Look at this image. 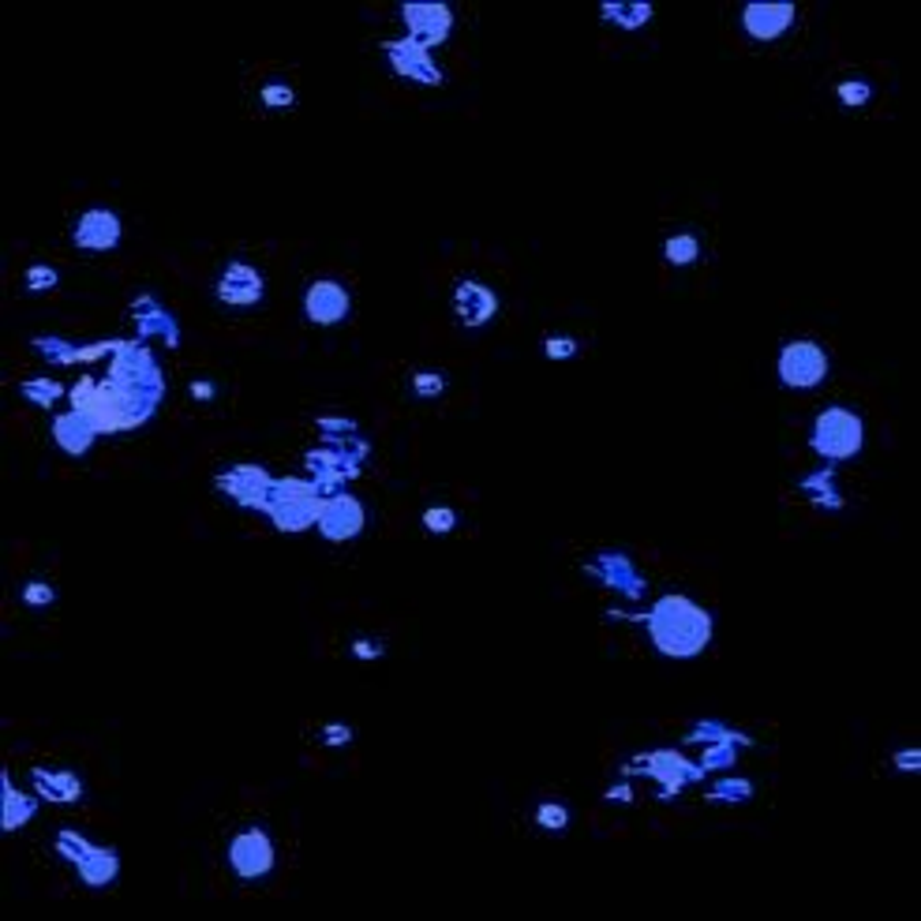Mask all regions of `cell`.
Wrapping results in <instances>:
<instances>
[{"mask_svg": "<svg viewBox=\"0 0 921 921\" xmlns=\"http://www.w3.org/2000/svg\"><path fill=\"white\" fill-rule=\"evenodd\" d=\"M801 494H806L809 502H813L817 510H843L847 502H843V491H839V483H836V472L831 469H820L813 472V477H806L801 480Z\"/></svg>", "mask_w": 921, "mask_h": 921, "instance_id": "cell-27", "label": "cell"}, {"mask_svg": "<svg viewBox=\"0 0 921 921\" xmlns=\"http://www.w3.org/2000/svg\"><path fill=\"white\" fill-rule=\"evenodd\" d=\"M68 398H72V409L83 412L102 434L135 431V428H143V423H151L157 412L154 401L124 390V386H116L113 379H102V382L79 379L72 390H68Z\"/></svg>", "mask_w": 921, "mask_h": 921, "instance_id": "cell-2", "label": "cell"}, {"mask_svg": "<svg viewBox=\"0 0 921 921\" xmlns=\"http://www.w3.org/2000/svg\"><path fill=\"white\" fill-rule=\"evenodd\" d=\"M401 23H405V38H412V42L423 49H434V45L450 42L453 8L431 4V0H412V4H401Z\"/></svg>", "mask_w": 921, "mask_h": 921, "instance_id": "cell-12", "label": "cell"}, {"mask_svg": "<svg viewBox=\"0 0 921 921\" xmlns=\"http://www.w3.org/2000/svg\"><path fill=\"white\" fill-rule=\"evenodd\" d=\"M382 53L390 68L398 72L401 79H409L416 86H442V68L434 64L431 49L416 45L412 38H390V42H382Z\"/></svg>", "mask_w": 921, "mask_h": 921, "instance_id": "cell-15", "label": "cell"}, {"mask_svg": "<svg viewBox=\"0 0 921 921\" xmlns=\"http://www.w3.org/2000/svg\"><path fill=\"white\" fill-rule=\"evenodd\" d=\"M323 499L326 494L315 488V480L307 477H277L270 488V499H266V518L277 532L285 536H296V532H307L319 524L323 513Z\"/></svg>", "mask_w": 921, "mask_h": 921, "instance_id": "cell-4", "label": "cell"}, {"mask_svg": "<svg viewBox=\"0 0 921 921\" xmlns=\"http://www.w3.org/2000/svg\"><path fill=\"white\" fill-rule=\"evenodd\" d=\"M577 352H581L577 338H548V341H543V356H548V360H554V364L573 360Z\"/></svg>", "mask_w": 921, "mask_h": 921, "instance_id": "cell-40", "label": "cell"}, {"mask_svg": "<svg viewBox=\"0 0 921 921\" xmlns=\"http://www.w3.org/2000/svg\"><path fill=\"white\" fill-rule=\"evenodd\" d=\"M584 573H589L592 581H600L607 592H614V596H622V600H645V592H648V584L637 573V566H633V559L630 554H622V551L596 554V559L584 566Z\"/></svg>", "mask_w": 921, "mask_h": 921, "instance_id": "cell-13", "label": "cell"}, {"mask_svg": "<svg viewBox=\"0 0 921 921\" xmlns=\"http://www.w3.org/2000/svg\"><path fill=\"white\" fill-rule=\"evenodd\" d=\"M352 738H356V730L345 727V723H326V727L319 730V741L326 749H345Z\"/></svg>", "mask_w": 921, "mask_h": 921, "instance_id": "cell-41", "label": "cell"}, {"mask_svg": "<svg viewBox=\"0 0 921 921\" xmlns=\"http://www.w3.org/2000/svg\"><path fill=\"white\" fill-rule=\"evenodd\" d=\"M828 352L820 349L817 341H790L784 345V352H779V382L787 386V390H817L820 382L828 379Z\"/></svg>", "mask_w": 921, "mask_h": 921, "instance_id": "cell-9", "label": "cell"}, {"mask_svg": "<svg viewBox=\"0 0 921 921\" xmlns=\"http://www.w3.org/2000/svg\"><path fill=\"white\" fill-rule=\"evenodd\" d=\"M352 311V296L341 282H330V277H319V282L307 285L304 293V315L307 323L315 326H341Z\"/></svg>", "mask_w": 921, "mask_h": 921, "instance_id": "cell-16", "label": "cell"}, {"mask_svg": "<svg viewBox=\"0 0 921 921\" xmlns=\"http://www.w3.org/2000/svg\"><path fill=\"white\" fill-rule=\"evenodd\" d=\"M809 446H813L817 458H825L828 464H843L850 458H858L861 446H866V423H861V416L855 409H847V405H828V409L813 420Z\"/></svg>", "mask_w": 921, "mask_h": 921, "instance_id": "cell-5", "label": "cell"}, {"mask_svg": "<svg viewBox=\"0 0 921 921\" xmlns=\"http://www.w3.org/2000/svg\"><path fill=\"white\" fill-rule=\"evenodd\" d=\"M23 285H27V293H53L57 285H61V270H53V266H45V263H34L31 270L23 274Z\"/></svg>", "mask_w": 921, "mask_h": 921, "instance_id": "cell-36", "label": "cell"}, {"mask_svg": "<svg viewBox=\"0 0 921 921\" xmlns=\"http://www.w3.org/2000/svg\"><path fill=\"white\" fill-rule=\"evenodd\" d=\"M109 379L116 386H124V390L139 393V398L162 405L165 398V375L157 368L154 352L146 341H121L113 352V360H109Z\"/></svg>", "mask_w": 921, "mask_h": 921, "instance_id": "cell-6", "label": "cell"}, {"mask_svg": "<svg viewBox=\"0 0 921 921\" xmlns=\"http://www.w3.org/2000/svg\"><path fill=\"white\" fill-rule=\"evenodd\" d=\"M652 16H656V8L645 4V0H607V4H600V19L611 27H618V31H641L645 23H652Z\"/></svg>", "mask_w": 921, "mask_h": 921, "instance_id": "cell-25", "label": "cell"}, {"mask_svg": "<svg viewBox=\"0 0 921 921\" xmlns=\"http://www.w3.org/2000/svg\"><path fill=\"white\" fill-rule=\"evenodd\" d=\"M371 446L360 434H349V439H323V446L307 450L304 469L307 480H315V488L323 494H338L345 491V483L360 477L364 461H368Z\"/></svg>", "mask_w": 921, "mask_h": 921, "instance_id": "cell-3", "label": "cell"}, {"mask_svg": "<svg viewBox=\"0 0 921 921\" xmlns=\"http://www.w3.org/2000/svg\"><path fill=\"white\" fill-rule=\"evenodd\" d=\"M315 529H319V536L326 543H352L364 529H368V510H364V502L349 491L326 494Z\"/></svg>", "mask_w": 921, "mask_h": 921, "instance_id": "cell-11", "label": "cell"}, {"mask_svg": "<svg viewBox=\"0 0 921 921\" xmlns=\"http://www.w3.org/2000/svg\"><path fill=\"white\" fill-rule=\"evenodd\" d=\"M132 323H135L139 341H162L165 349H176V345H181V323H176L170 307L162 300H154L151 293H143L132 300Z\"/></svg>", "mask_w": 921, "mask_h": 921, "instance_id": "cell-18", "label": "cell"}, {"mask_svg": "<svg viewBox=\"0 0 921 921\" xmlns=\"http://www.w3.org/2000/svg\"><path fill=\"white\" fill-rule=\"evenodd\" d=\"M31 787L38 798L53 801V806H75V801L83 798V779L68 768H34Z\"/></svg>", "mask_w": 921, "mask_h": 921, "instance_id": "cell-22", "label": "cell"}, {"mask_svg": "<svg viewBox=\"0 0 921 921\" xmlns=\"http://www.w3.org/2000/svg\"><path fill=\"white\" fill-rule=\"evenodd\" d=\"M124 241V222L116 217L113 211H105V206H94V211H83L72 229V244L79 252H113L116 244Z\"/></svg>", "mask_w": 921, "mask_h": 921, "instance_id": "cell-19", "label": "cell"}, {"mask_svg": "<svg viewBox=\"0 0 921 921\" xmlns=\"http://www.w3.org/2000/svg\"><path fill=\"white\" fill-rule=\"evenodd\" d=\"M446 375L442 371H416L412 379H409V390H412V398H420V401H434V398H442L446 393Z\"/></svg>", "mask_w": 921, "mask_h": 921, "instance_id": "cell-33", "label": "cell"}, {"mask_svg": "<svg viewBox=\"0 0 921 921\" xmlns=\"http://www.w3.org/2000/svg\"><path fill=\"white\" fill-rule=\"evenodd\" d=\"M72 869L86 888H109V884H116V877H121V855L109 847L91 843V850H86Z\"/></svg>", "mask_w": 921, "mask_h": 921, "instance_id": "cell-23", "label": "cell"}, {"mask_svg": "<svg viewBox=\"0 0 921 921\" xmlns=\"http://www.w3.org/2000/svg\"><path fill=\"white\" fill-rule=\"evenodd\" d=\"M420 521H423V529H428L431 536H450V532L458 529V510H453V506H442V502H439V506H428V510H423Z\"/></svg>", "mask_w": 921, "mask_h": 921, "instance_id": "cell-34", "label": "cell"}, {"mask_svg": "<svg viewBox=\"0 0 921 921\" xmlns=\"http://www.w3.org/2000/svg\"><path fill=\"white\" fill-rule=\"evenodd\" d=\"M49 434H53L57 450H64L68 458H83V453L94 450V442H98V434L102 431H98L83 412L72 409V412L53 416V428H49Z\"/></svg>", "mask_w": 921, "mask_h": 921, "instance_id": "cell-21", "label": "cell"}, {"mask_svg": "<svg viewBox=\"0 0 921 921\" xmlns=\"http://www.w3.org/2000/svg\"><path fill=\"white\" fill-rule=\"evenodd\" d=\"M603 801H614V806H630V801H633V787L630 784H614L607 795H603Z\"/></svg>", "mask_w": 921, "mask_h": 921, "instance_id": "cell-45", "label": "cell"}, {"mask_svg": "<svg viewBox=\"0 0 921 921\" xmlns=\"http://www.w3.org/2000/svg\"><path fill=\"white\" fill-rule=\"evenodd\" d=\"M532 820H536L540 831H551V836H559V831L570 828L573 813H570L566 801H540L536 813H532Z\"/></svg>", "mask_w": 921, "mask_h": 921, "instance_id": "cell-31", "label": "cell"}, {"mask_svg": "<svg viewBox=\"0 0 921 921\" xmlns=\"http://www.w3.org/2000/svg\"><path fill=\"white\" fill-rule=\"evenodd\" d=\"M19 596H23L27 607L38 611V607H53V603H57V589H53V584H45V581H27Z\"/></svg>", "mask_w": 921, "mask_h": 921, "instance_id": "cell-39", "label": "cell"}, {"mask_svg": "<svg viewBox=\"0 0 921 921\" xmlns=\"http://www.w3.org/2000/svg\"><path fill=\"white\" fill-rule=\"evenodd\" d=\"M259 102L266 105V109H293L296 105V91L289 83H263L259 86Z\"/></svg>", "mask_w": 921, "mask_h": 921, "instance_id": "cell-37", "label": "cell"}, {"mask_svg": "<svg viewBox=\"0 0 921 921\" xmlns=\"http://www.w3.org/2000/svg\"><path fill=\"white\" fill-rule=\"evenodd\" d=\"M34 349L42 352L49 364H79V356H83V345H72L64 338H38Z\"/></svg>", "mask_w": 921, "mask_h": 921, "instance_id": "cell-32", "label": "cell"}, {"mask_svg": "<svg viewBox=\"0 0 921 921\" xmlns=\"http://www.w3.org/2000/svg\"><path fill=\"white\" fill-rule=\"evenodd\" d=\"M349 652H352V659H360V663H375V659H382V656H386V645H382V641H371V637H356Z\"/></svg>", "mask_w": 921, "mask_h": 921, "instance_id": "cell-42", "label": "cell"}, {"mask_svg": "<svg viewBox=\"0 0 921 921\" xmlns=\"http://www.w3.org/2000/svg\"><path fill=\"white\" fill-rule=\"evenodd\" d=\"M798 19V8L787 4V0H757V4L741 8V31H746L753 42H779Z\"/></svg>", "mask_w": 921, "mask_h": 921, "instance_id": "cell-17", "label": "cell"}, {"mask_svg": "<svg viewBox=\"0 0 921 921\" xmlns=\"http://www.w3.org/2000/svg\"><path fill=\"white\" fill-rule=\"evenodd\" d=\"M757 795V787L749 784V779H738V776H723L716 784L708 787V801H716V806H741V801H749Z\"/></svg>", "mask_w": 921, "mask_h": 921, "instance_id": "cell-29", "label": "cell"}, {"mask_svg": "<svg viewBox=\"0 0 921 921\" xmlns=\"http://www.w3.org/2000/svg\"><path fill=\"white\" fill-rule=\"evenodd\" d=\"M611 618H630V622H645V633L652 641V648L667 659H697L700 652L712 645V633L716 622L712 614L693 603L682 592H667L659 596L645 614H626V611H611Z\"/></svg>", "mask_w": 921, "mask_h": 921, "instance_id": "cell-1", "label": "cell"}, {"mask_svg": "<svg viewBox=\"0 0 921 921\" xmlns=\"http://www.w3.org/2000/svg\"><path fill=\"white\" fill-rule=\"evenodd\" d=\"M214 296L222 307H236V311H247V307H259L266 296V277L259 274V266L233 259L222 270L214 285Z\"/></svg>", "mask_w": 921, "mask_h": 921, "instance_id": "cell-14", "label": "cell"}, {"mask_svg": "<svg viewBox=\"0 0 921 921\" xmlns=\"http://www.w3.org/2000/svg\"><path fill=\"white\" fill-rule=\"evenodd\" d=\"M315 428H319L323 439H349V434H360V428H356L349 416H319Z\"/></svg>", "mask_w": 921, "mask_h": 921, "instance_id": "cell-38", "label": "cell"}, {"mask_svg": "<svg viewBox=\"0 0 921 921\" xmlns=\"http://www.w3.org/2000/svg\"><path fill=\"white\" fill-rule=\"evenodd\" d=\"M19 393H23V401H31L34 409H53L57 401L64 398V386L57 382V379H27L23 386H19Z\"/></svg>", "mask_w": 921, "mask_h": 921, "instance_id": "cell-30", "label": "cell"}, {"mask_svg": "<svg viewBox=\"0 0 921 921\" xmlns=\"http://www.w3.org/2000/svg\"><path fill=\"white\" fill-rule=\"evenodd\" d=\"M187 390H192L195 401H214L217 398V386L211 379H195L192 386H187Z\"/></svg>", "mask_w": 921, "mask_h": 921, "instance_id": "cell-44", "label": "cell"}, {"mask_svg": "<svg viewBox=\"0 0 921 921\" xmlns=\"http://www.w3.org/2000/svg\"><path fill=\"white\" fill-rule=\"evenodd\" d=\"M746 746H753V738H746V735H735V738H716V741H705V746H700V771H730L738 765V753L746 749Z\"/></svg>", "mask_w": 921, "mask_h": 921, "instance_id": "cell-26", "label": "cell"}, {"mask_svg": "<svg viewBox=\"0 0 921 921\" xmlns=\"http://www.w3.org/2000/svg\"><path fill=\"white\" fill-rule=\"evenodd\" d=\"M453 315H458L464 330H483L499 315V293L491 285L464 277V282H458V289H453Z\"/></svg>", "mask_w": 921, "mask_h": 921, "instance_id": "cell-20", "label": "cell"}, {"mask_svg": "<svg viewBox=\"0 0 921 921\" xmlns=\"http://www.w3.org/2000/svg\"><path fill=\"white\" fill-rule=\"evenodd\" d=\"M836 98L847 109H861L873 102V86H869L866 79H843V83H836Z\"/></svg>", "mask_w": 921, "mask_h": 921, "instance_id": "cell-35", "label": "cell"}, {"mask_svg": "<svg viewBox=\"0 0 921 921\" xmlns=\"http://www.w3.org/2000/svg\"><path fill=\"white\" fill-rule=\"evenodd\" d=\"M274 480L277 477H270L263 464H229V469H222L214 477V488L222 491L229 502H236L241 510L263 513L266 510V499H270Z\"/></svg>", "mask_w": 921, "mask_h": 921, "instance_id": "cell-10", "label": "cell"}, {"mask_svg": "<svg viewBox=\"0 0 921 921\" xmlns=\"http://www.w3.org/2000/svg\"><path fill=\"white\" fill-rule=\"evenodd\" d=\"M229 869H233V877L236 880H263V877H270L274 873V866H277V850H274V839H270V831H263V828H244V831H236L233 836V843H229Z\"/></svg>", "mask_w": 921, "mask_h": 921, "instance_id": "cell-8", "label": "cell"}, {"mask_svg": "<svg viewBox=\"0 0 921 921\" xmlns=\"http://www.w3.org/2000/svg\"><path fill=\"white\" fill-rule=\"evenodd\" d=\"M0 795H4V801H0V825H4V831L12 836V831H19L23 825H31V820L38 817V795H23L16 784H12V776H4L0 779Z\"/></svg>", "mask_w": 921, "mask_h": 921, "instance_id": "cell-24", "label": "cell"}, {"mask_svg": "<svg viewBox=\"0 0 921 921\" xmlns=\"http://www.w3.org/2000/svg\"><path fill=\"white\" fill-rule=\"evenodd\" d=\"M622 776H645L652 784L659 787V798L671 801L675 795H682L689 784H700L705 779V771L700 765H693L686 753L678 749H652V753H641V757H633L626 768H622Z\"/></svg>", "mask_w": 921, "mask_h": 921, "instance_id": "cell-7", "label": "cell"}, {"mask_svg": "<svg viewBox=\"0 0 921 921\" xmlns=\"http://www.w3.org/2000/svg\"><path fill=\"white\" fill-rule=\"evenodd\" d=\"M663 259H667L671 266H678V270H686V266H693L700 259V241H697V233H675V236H667L663 241Z\"/></svg>", "mask_w": 921, "mask_h": 921, "instance_id": "cell-28", "label": "cell"}, {"mask_svg": "<svg viewBox=\"0 0 921 921\" xmlns=\"http://www.w3.org/2000/svg\"><path fill=\"white\" fill-rule=\"evenodd\" d=\"M891 768L914 776V771H921V749H899L896 757H891Z\"/></svg>", "mask_w": 921, "mask_h": 921, "instance_id": "cell-43", "label": "cell"}]
</instances>
